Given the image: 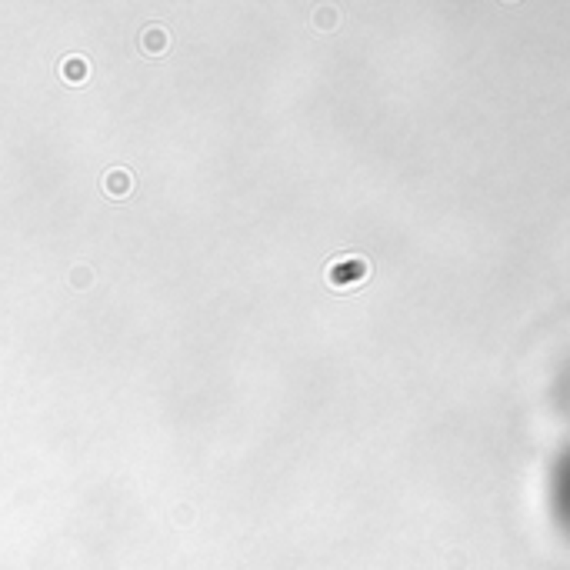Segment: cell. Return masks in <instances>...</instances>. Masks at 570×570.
Segmentation results:
<instances>
[{
  "instance_id": "6da1fadb",
  "label": "cell",
  "mask_w": 570,
  "mask_h": 570,
  "mask_svg": "<svg viewBox=\"0 0 570 570\" xmlns=\"http://www.w3.org/2000/svg\"><path fill=\"white\" fill-rule=\"evenodd\" d=\"M367 274V264L364 260H357V257H350V260H341V264H334L327 270V277L334 287H343V284H357V280Z\"/></svg>"
},
{
  "instance_id": "7a4b0ae2",
  "label": "cell",
  "mask_w": 570,
  "mask_h": 570,
  "mask_svg": "<svg viewBox=\"0 0 570 570\" xmlns=\"http://www.w3.org/2000/svg\"><path fill=\"white\" fill-rule=\"evenodd\" d=\"M61 77L67 80V84H84V80L90 77V61L87 57H80V53L63 57L61 61Z\"/></svg>"
},
{
  "instance_id": "3957f363",
  "label": "cell",
  "mask_w": 570,
  "mask_h": 570,
  "mask_svg": "<svg viewBox=\"0 0 570 570\" xmlns=\"http://www.w3.org/2000/svg\"><path fill=\"white\" fill-rule=\"evenodd\" d=\"M167 44H170V34L160 24H147L140 30V47H144V53H164Z\"/></svg>"
},
{
  "instance_id": "277c9868",
  "label": "cell",
  "mask_w": 570,
  "mask_h": 570,
  "mask_svg": "<svg viewBox=\"0 0 570 570\" xmlns=\"http://www.w3.org/2000/svg\"><path fill=\"white\" fill-rule=\"evenodd\" d=\"M130 187H134V174L124 167H114V170L103 174V190L110 197H124V194H130Z\"/></svg>"
},
{
  "instance_id": "5b68a950",
  "label": "cell",
  "mask_w": 570,
  "mask_h": 570,
  "mask_svg": "<svg viewBox=\"0 0 570 570\" xmlns=\"http://www.w3.org/2000/svg\"><path fill=\"white\" fill-rule=\"evenodd\" d=\"M70 280H74V287H90V270L87 267H74V274H70Z\"/></svg>"
}]
</instances>
